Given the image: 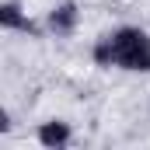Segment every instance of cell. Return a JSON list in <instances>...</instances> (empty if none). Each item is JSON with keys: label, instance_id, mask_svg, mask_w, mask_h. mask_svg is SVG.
<instances>
[{"label": "cell", "instance_id": "1", "mask_svg": "<svg viewBox=\"0 0 150 150\" xmlns=\"http://www.w3.org/2000/svg\"><path fill=\"white\" fill-rule=\"evenodd\" d=\"M94 59L101 67H122V70H150V38L140 28H119L94 45Z\"/></svg>", "mask_w": 150, "mask_h": 150}, {"label": "cell", "instance_id": "2", "mask_svg": "<svg viewBox=\"0 0 150 150\" xmlns=\"http://www.w3.org/2000/svg\"><path fill=\"white\" fill-rule=\"evenodd\" d=\"M49 25H52L56 35H70L74 25H77V7H74V4H59V7L49 14Z\"/></svg>", "mask_w": 150, "mask_h": 150}, {"label": "cell", "instance_id": "3", "mask_svg": "<svg viewBox=\"0 0 150 150\" xmlns=\"http://www.w3.org/2000/svg\"><path fill=\"white\" fill-rule=\"evenodd\" d=\"M0 25H4V28H21V32H35V25L21 14L18 4H4V7H0Z\"/></svg>", "mask_w": 150, "mask_h": 150}, {"label": "cell", "instance_id": "4", "mask_svg": "<svg viewBox=\"0 0 150 150\" xmlns=\"http://www.w3.org/2000/svg\"><path fill=\"white\" fill-rule=\"evenodd\" d=\"M38 140H42L45 147H63V143L70 140V126H67V122H45V126L38 129Z\"/></svg>", "mask_w": 150, "mask_h": 150}]
</instances>
